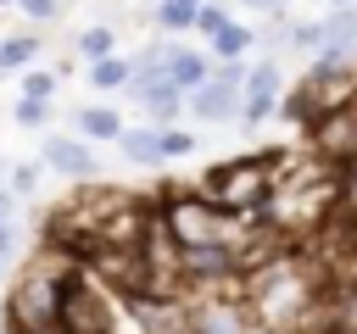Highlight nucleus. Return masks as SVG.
Segmentation results:
<instances>
[{"mask_svg":"<svg viewBox=\"0 0 357 334\" xmlns=\"http://www.w3.org/2000/svg\"><path fill=\"white\" fill-rule=\"evenodd\" d=\"M167 234L178 250H229L234 245V217L223 206H201V200H173L167 212Z\"/></svg>","mask_w":357,"mask_h":334,"instance_id":"f257e3e1","label":"nucleus"},{"mask_svg":"<svg viewBox=\"0 0 357 334\" xmlns=\"http://www.w3.org/2000/svg\"><path fill=\"white\" fill-rule=\"evenodd\" d=\"M56 334H112L106 295L84 278H61L56 284Z\"/></svg>","mask_w":357,"mask_h":334,"instance_id":"f03ea898","label":"nucleus"},{"mask_svg":"<svg viewBox=\"0 0 357 334\" xmlns=\"http://www.w3.org/2000/svg\"><path fill=\"white\" fill-rule=\"evenodd\" d=\"M273 195V167L257 156V161H229L212 173V206H257Z\"/></svg>","mask_w":357,"mask_h":334,"instance_id":"7ed1b4c3","label":"nucleus"},{"mask_svg":"<svg viewBox=\"0 0 357 334\" xmlns=\"http://www.w3.org/2000/svg\"><path fill=\"white\" fill-rule=\"evenodd\" d=\"M11 312H17V323L28 334L33 328H56V278H28L17 289V301H11Z\"/></svg>","mask_w":357,"mask_h":334,"instance_id":"20e7f679","label":"nucleus"},{"mask_svg":"<svg viewBox=\"0 0 357 334\" xmlns=\"http://www.w3.org/2000/svg\"><path fill=\"white\" fill-rule=\"evenodd\" d=\"M240 72H223V78H206V84H195L190 89V111L195 117H206V122H223V117H234V106H240Z\"/></svg>","mask_w":357,"mask_h":334,"instance_id":"39448f33","label":"nucleus"},{"mask_svg":"<svg viewBox=\"0 0 357 334\" xmlns=\"http://www.w3.org/2000/svg\"><path fill=\"white\" fill-rule=\"evenodd\" d=\"M45 167H56L67 178H95L100 173V161L84 139H45Z\"/></svg>","mask_w":357,"mask_h":334,"instance_id":"423d86ee","label":"nucleus"},{"mask_svg":"<svg viewBox=\"0 0 357 334\" xmlns=\"http://www.w3.org/2000/svg\"><path fill=\"white\" fill-rule=\"evenodd\" d=\"M318 145L329 156H357V106H335L318 122Z\"/></svg>","mask_w":357,"mask_h":334,"instance_id":"0eeeda50","label":"nucleus"},{"mask_svg":"<svg viewBox=\"0 0 357 334\" xmlns=\"http://www.w3.org/2000/svg\"><path fill=\"white\" fill-rule=\"evenodd\" d=\"M273 89H279V67L273 61H257L251 67V84H245V122H262L273 111Z\"/></svg>","mask_w":357,"mask_h":334,"instance_id":"6e6552de","label":"nucleus"},{"mask_svg":"<svg viewBox=\"0 0 357 334\" xmlns=\"http://www.w3.org/2000/svg\"><path fill=\"white\" fill-rule=\"evenodd\" d=\"M134 89H139V100H145V111L156 122H167L178 111V89L167 84V72H134Z\"/></svg>","mask_w":357,"mask_h":334,"instance_id":"1a4fd4ad","label":"nucleus"},{"mask_svg":"<svg viewBox=\"0 0 357 334\" xmlns=\"http://www.w3.org/2000/svg\"><path fill=\"white\" fill-rule=\"evenodd\" d=\"M167 84H173V89L206 84V61H201L195 50H167Z\"/></svg>","mask_w":357,"mask_h":334,"instance_id":"9d476101","label":"nucleus"},{"mask_svg":"<svg viewBox=\"0 0 357 334\" xmlns=\"http://www.w3.org/2000/svg\"><path fill=\"white\" fill-rule=\"evenodd\" d=\"M123 156L139 161V167H151V161H162V145H156L151 128H134V134H123Z\"/></svg>","mask_w":357,"mask_h":334,"instance_id":"9b49d317","label":"nucleus"},{"mask_svg":"<svg viewBox=\"0 0 357 334\" xmlns=\"http://www.w3.org/2000/svg\"><path fill=\"white\" fill-rule=\"evenodd\" d=\"M329 328H335V334H357V284H346V289L335 295V306H329Z\"/></svg>","mask_w":357,"mask_h":334,"instance_id":"f8f14e48","label":"nucleus"},{"mask_svg":"<svg viewBox=\"0 0 357 334\" xmlns=\"http://www.w3.org/2000/svg\"><path fill=\"white\" fill-rule=\"evenodd\" d=\"M89 78H95V84H100V89H117V84H128V78H134V72H128V61H117V56H100V61H95V72H89Z\"/></svg>","mask_w":357,"mask_h":334,"instance_id":"ddd939ff","label":"nucleus"},{"mask_svg":"<svg viewBox=\"0 0 357 334\" xmlns=\"http://www.w3.org/2000/svg\"><path fill=\"white\" fill-rule=\"evenodd\" d=\"M195 11H201V0H162V11H156V17H162L167 28H190V22H195Z\"/></svg>","mask_w":357,"mask_h":334,"instance_id":"4468645a","label":"nucleus"},{"mask_svg":"<svg viewBox=\"0 0 357 334\" xmlns=\"http://www.w3.org/2000/svg\"><path fill=\"white\" fill-rule=\"evenodd\" d=\"M84 134H95V139H123V128H117V117L112 111H84Z\"/></svg>","mask_w":357,"mask_h":334,"instance_id":"2eb2a0df","label":"nucleus"},{"mask_svg":"<svg viewBox=\"0 0 357 334\" xmlns=\"http://www.w3.org/2000/svg\"><path fill=\"white\" fill-rule=\"evenodd\" d=\"M33 50H39L33 39H6V45H0V72H6V67H28Z\"/></svg>","mask_w":357,"mask_h":334,"instance_id":"dca6fc26","label":"nucleus"},{"mask_svg":"<svg viewBox=\"0 0 357 334\" xmlns=\"http://www.w3.org/2000/svg\"><path fill=\"white\" fill-rule=\"evenodd\" d=\"M195 334H240V317L234 312H201V328Z\"/></svg>","mask_w":357,"mask_h":334,"instance_id":"f3484780","label":"nucleus"},{"mask_svg":"<svg viewBox=\"0 0 357 334\" xmlns=\"http://www.w3.org/2000/svg\"><path fill=\"white\" fill-rule=\"evenodd\" d=\"M351 33H357V17H351V11H340V17L324 22V39H335V50H340V39H351Z\"/></svg>","mask_w":357,"mask_h":334,"instance_id":"a211bd4d","label":"nucleus"},{"mask_svg":"<svg viewBox=\"0 0 357 334\" xmlns=\"http://www.w3.org/2000/svg\"><path fill=\"white\" fill-rule=\"evenodd\" d=\"M212 45H218V56H240L245 50V28H218Z\"/></svg>","mask_w":357,"mask_h":334,"instance_id":"6ab92c4d","label":"nucleus"},{"mask_svg":"<svg viewBox=\"0 0 357 334\" xmlns=\"http://www.w3.org/2000/svg\"><path fill=\"white\" fill-rule=\"evenodd\" d=\"M84 50H89V56H112V33H106V28H89V33H84Z\"/></svg>","mask_w":357,"mask_h":334,"instance_id":"aec40b11","label":"nucleus"},{"mask_svg":"<svg viewBox=\"0 0 357 334\" xmlns=\"http://www.w3.org/2000/svg\"><path fill=\"white\" fill-rule=\"evenodd\" d=\"M45 111H50L45 100H17V122H28V128H33V122H45Z\"/></svg>","mask_w":357,"mask_h":334,"instance_id":"412c9836","label":"nucleus"},{"mask_svg":"<svg viewBox=\"0 0 357 334\" xmlns=\"http://www.w3.org/2000/svg\"><path fill=\"white\" fill-rule=\"evenodd\" d=\"M156 145H162V156H184L190 150V134H173L167 128V134H156Z\"/></svg>","mask_w":357,"mask_h":334,"instance_id":"4be33fe9","label":"nucleus"},{"mask_svg":"<svg viewBox=\"0 0 357 334\" xmlns=\"http://www.w3.org/2000/svg\"><path fill=\"white\" fill-rule=\"evenodd\" d=\"M195 22H201V28H206V33H218V28H229V22H223V11H218V6H201V11H195Z\"/></svg>","mask_w":357,"mask_h":334,"instance_id":"5701e85b","label":"nucleus"},{"mask_svg":"<svg viewBox=\"0 0 357 334\" xmlns=\"http://www.w3.org/2000/svg\"><path fill=\"white\" fill-rule=\"evenodd\" d=\"M28 17H56V0H17Z\"/></svg>","mask_w":357,"mask_h":334,"instance_id":"b1692460","label":"nucleus"},{"mask_svg":"<svg viewBox=\"0 0 357 334\" xmlns=\"http://www.w3.org/2000/svg\"><path fill=\"white\" fill-rule=\"evenodd\" d=\"M45 95H50V78L33 72V78H28V100H45Z\"/></svg>","mask_w":357,"mask_h":334,"instance_id":"393cba45","label":"nucleus"},{"mask_svg":"<svg viewBox=\"0 0 357 334\" xmlns=\"http://www.w3.org/2000/svg\"><path fill=\"white\" fill-rule=\"evenodd\" d=\"M11 250H17V228H11V223H0V262H6Z\"/></svg>","mask_w":357,"mask_h":334,"instance_id":"a878e982","label":"nucleus"},{"mask_svg":"<svg viewBox=\"0 0 357 334\" xmlns=\"http://www.w3.org/2000/svg\"><path fill=\"white\" fill-rule=\"evenodd\" d=\"M346 217L357 223V167H351V178H346Z\"/></svg>","mask_w":357,"mask_h":334,"instance_id":"bb28decb","label":"nucleus"},{"mask_svg":"<svg viewBox=\"0 0 357 334\" xmlns=\"http://www.w3.org/2000/svg\"><path fill=\"white\" fill-rule=\"evenodd\" d=\"M11 184H17V189H33V184H39V173H33V167H17V173H11Z\"/></svg>","mask_w":357,"mask_h":334,"instance_id":"cd10ccee","label":"nucleus"},{"mask_svg":"<svg viewBox=\"0 0 357 334\" xmlns=\"http://www.w3.org/2000/svg\"><path fill=\"white\" fill-rule=\"evenodd\" d=\"M0 223H11V195L0 189Z\"/></svg>","mask_w":357,"mask_h":334,"instance_id":"c85d7f7f","label":"nucleus"},{"mask_svg":"<svg viewBox=\"0 0 357 334\" xmlns=\"http://www.w3.org/2000/svg\"><path fill=\"white\" fill-rule=\"evenodd\" d=\"M245 6H279V0H245Z\"/></svg>","mask_w":357,"mask_h":334,"instance_id":"c756f323","label":"nucleus"},{"mask_svg":"<svg viewBox=\"0 0 357 334\" xmlns=\"http://www.w3.org/2000/svg\"><path fill=\"white\" fill-rule=\"evenodd\" d=\"M33 334H56V328H33Z\"/></svg>","mask_w":357,"mask_h":334,"instance_id":"7c9ffc66","label":"nucleus"}]
</instances>
